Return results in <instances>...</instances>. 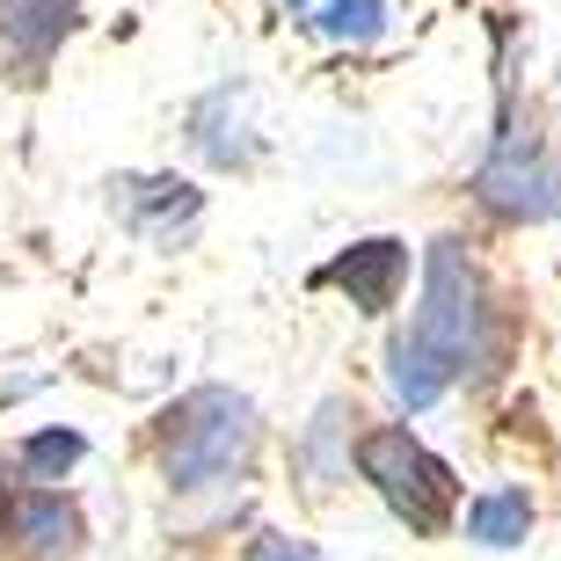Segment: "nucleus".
Returning <instances> with one entry per match:
<instances>
[{"mask_svg": "<svg viewBox=\"0 0 561 561\" xmlns=\"http://www.w3.org/2000/svg\"><path fill=\"white\" fill-rule=\"evenodd\" d=\"M8 540L22 561H66L81 547V511L59 496V489H30V496H8Z\"/></svg>", "mask_w": 561, "mask_h": 561, "instance_id": "7", "label": "nucleus"}, {"mask_svg": "<svg viewBox=\"0 0 561 561\" xmlns=\"http://www.w3.org/2000/svg\"><path fill=\"white\" fill-rule=\"evenodd\" d=\"M110 205L146 249H183L197 233V219H205V190L183 183V175H117Z\"/></svg>", "mask_w": 561, "mask_h": 561, "instance_id": "5", "label": "nucleus"}, {"mask_svg": "<svg viewBox=\"0 0 561 561\" xmlns=\"http://www.w3.org/2000/svg\"><path fill=\"white\" fill-rule=\"evenodd\" d=\"M81 22V0H0V44L15 51L30 73H37Z\"/></svg>", "mask_w": 561, "mask_h": 561, "instance_id": "9", "label": "nucleus"}, {"mask_svg": "<svg viewBox=\"0 0 561 561\" xmlns=\"http://www.w3.org/2000/svg\"><path fill=\"white\" fill-rule=\"evenodd\" d=\"M81 453H88L81 431H37V437H22V445H15V467L30 481H59L66 467H81Z\"/></svg>", "mask_w": 561, "mask_h": 561, "instance_id": "12", "label": "nucleus"}, {"mask_svg": "<svg viewBox=\"0 0 561 561\" xmlns=\"http://www.w3.org/2000/svg\"><path fill=\"white\" fill-rule=\"evenodd\" d=\"M249 561H313V554H307V547H291V540H255Z\"/></svg>", "mask_w": 561, "mask_h": 561, "instance_id": "14", "label": "nucleus"}, {"mask_svg": "<svg viewBox=\"0 0 561 561\" xmlns=\"http://www.w3.org/2000/svg\"><path fill=\"white\" fill-rule=\"evenodd\" d=\"M351 423H357V416H351V401H329V409H321V416L307 423V445H299V459H307V467H313L321 481H335L343 467H351V459H335V437L351 431Z\"/></svg>", "mask_w": 561, "mask_h": 561, "instance_id": "13", "label": "nucleus"}, {"mask_svg": "<svg viewBox=\"0 0 561 561\" xmlns=\"http://www.w3.org/2000/svg\"><path fill=\"white\" fill-rule=\"evenodd\" d=\"M496 357H503V329H496L489 277L474 271V255L459 249V241H431L423 307H416V321L387 343V387H394V401L416 416V409H431L453 379L496 373Z\"/></svg>", "mask_w": 561, "mask_h": 561, "instance_id": "1", "label": "nucleus"}, {"mask_svg": "<svg viewBox=\"0 0 561 561\" xmlns=\"http://www.w3.org/2000/svg\"><path fill=\"white\" fill-rule=\"evenodd\" d=\"M285 8L313 37H335V44H373L387 30V0H285Z\"/></svg>", "mask_w": 561, "mask_h": 561, "instance_id": "10", "label": "nucleus"}, {"mask_svg": "<svg viewBox=\"0 0 561 561\" xmlns=\"http://www.w3.org/2000/svg\"><path fill=\"white\" fill-rule=\"evenodd\" d=\"M190 146H197L211 168H255L249 95H241V88H211L205 103L190 110Z\"/></svg>", "mask_w": 561, "mask_h": 561, "instance_id": "8", "label": "nucleus"}, {"mask_svg": "<svg viewBox=\"0 0 561 561\" xmlns=\"http://www.w3.org/2000/svg\"><path fill=\"white\" fill-rule=\"evenodd\" d=\"M357 474L373 481L379 496H387V511H394L409 533H423V540H437V533L453 525L459 481L409 423H379V431L357 437Z\"/></svg>", "mask_w": 561, "mask_h": 561, "instance_id": "2", "label": "nucleus"}, {"mask_svg": "<svg viewBox=\"0 0 561 561\" xmlns=\"http://www.w3.org/2000/svg\"><path fill=\"white\" fill-rule=\"evenodd\" d=\"M255 445V409L233 387H197L190 401L168 409V437H161V467L168 489H211V481L241 474V459Z\"/></svg>", "mask_w": 561, "mask_h": 561, "instance_id": "3", "label": "nucleus"}, {"mask_svg": "<svg viewBox=\"0 0 561 561\" xmlns=\"http://www.w3.org/2000/svg\"><path fill=\"white\" fill-rule=\"evenodd\" d=\"M321 285H335L357 313H387L401 299V285H409V241H394V233L357 241V249H343L329 271H321Z\"/></svg>", "mask_w": 561, "mask_h": 561, "instance_id": "6", "label": "nucleus"}, {"mask_svg": "<svg viewBox=\"0 0 561 561\" xmlns=\"http://www.w3.org/2000/svg\"><path fill=\"white\" fill-rule=\"evenodd\" d=\"M525 533H533V496H525V489H489V496L467 503V540L518 547Z\"/></svg>", "mask_w": 561, "mask_h": 561, "instance_id": "11", "label": "nucleus"}, {"mask_svg": "<svg viewBox=\"0 0 561 561\" xmlns=\"http://www.w3.org/2000/svg\"><path fill=\"white\" fill-rule=\"evenodd\" d=\"M474 197L496 211V219H554L561 211V161L533 131L503 125L496 153H489L481 175H474Z\"/></svg>", "mask_w": 561, "mask_h": 561, "instance_id": "4", "label": "nucleus"}, {"mask_svg": "<svg viewBox=\"0 0 561 561\" xmlns=\"http://www.w3.org/2000/svg\"><path fill=\"white\" fill-rule=\"evenodd\" d=\"M0 533H8V481H0Z\"/></svg>", "mask_w": 561, "mask_h": 561, "instance_id": "15", "label": "nucleus"}]
</instances>
